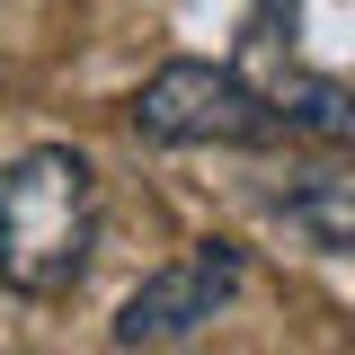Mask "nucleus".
Masks as SVG:
<instances>
[{
    "label": "nucleus",
    "instance_id": "f257e3e1",
    "mask_svg": "<svg viewBox=\"0 0 355 355\" xmlns=\"http://www.w3.org/2000/svg\"><path fill=\"white\" fill-rule=\"evenodd\" d=\"M98 249V169L71 142H36L0 169V284L62 302Z\"/></svg>",
    "mask_w": 355,
    "mask_h": 355
},
{
    "label": "nucleus",
    "instance_id": "f03ea898",
    "mask_svg": "<svg viewBox=\"0 0 355 355\" xmlns=\"http://www.w3.org/2000/svg\"><path fill=\"white\" fill-rule=\"evenodd\" d=\"M133 133L142 142H222V151H258L275 142V116L266 98L231 62H160L151 80L133 89Z\"/></svg>",
    "mask_w": 355,
    "mask_h": 355
},
{
    "label": "nucleus",
    "instance_id": "7ed1b4c3",
    "mask_svg": "<svg viewBox=\"0 0 355 355\" xmlns=\"http://www.w3.org/2000/svg\"><path fill=\"white\" fill-rule=\"evenodd\" d=\"M240 293V249L231 240H196V249H178L169 266H151L142 284L125 293L116 311V347H187V338H205L222 320V302Z\"/></svg>",
    "mask_w": 355,
    "mask_h": 355
},
{
    "label": "nucleus",
    "instance_id": "20e7f679",
    "mask_svg": "<svg viewBox=\"0 0 355 355\" xmlns=\"http://www.w3.org/2000/svg\"><path fill=\"white\" fill-rule=\"evenodd\" d=\"M284 231H293L302 249H320V258H338V249L355 240V187L338 169L293 178V187H284Z\"/></svg>",
    "mask_w": 355,
    "mask_h": 355
}]
</instances>
